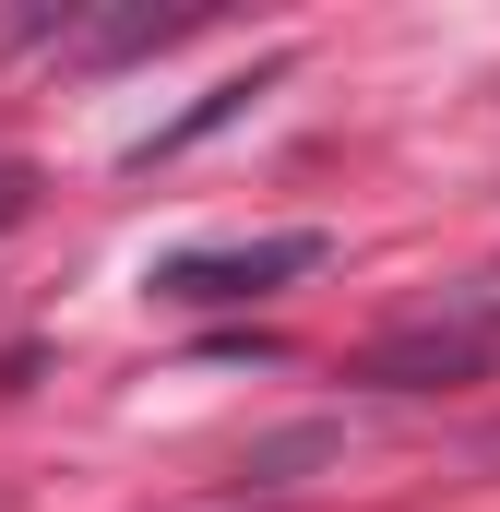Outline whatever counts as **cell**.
I'll use <instances>...</instances> for the list:
<instances>
[{
    "mask_svg": "<svg viewBox=\"0 0 500 512\" xmlns=\"http://www.w3.org/2000/svg\"><path fill=\"white\" fill-rule=\"evenodd\" d=\"M322 227H274V239H227V251H179L155 262V298H179V310H227V298H262V286H298V274H322Z\"/></svg>",
    "mask_w": 500,
    "mask_h": 512,
    "instance_id": "7a4b0ae2",
    "label": "cell"
},
{
    "mask_svg": "<svg viewBox=\"0 0 500 512\" xmlns=\"http://www.w3.org/2000/svg\"><path fill=\"white\" fill-rule=\"evenodd\" d=\"M262 84H274V60H262V72H227V84H215V96H191V108H179V120H155L143 131V143H131V167H155V155H191V143H203V131H227L250 108V96H262Z\"/></svg>",
    "mask_w": 500,
    "mask_h": 512,
    "instance_id": "3957f363",
    "label": "cell"
},
{
    "mask_svg": "<svg viewBox=\"0 0 500 512\" xmlns=\"http://www.w3.org/2000/svg\"><path fill=\"white\" fill-rule=\"evenodd\" d=\"M489 370H500V298H453V310H429V322L381 334L370 358H358V382H381V393H429V382H489Z\"/></svg>",
    "mask_w": 500,
    "mask_h": 512,
    "instance_id": "6da1fadb",
    "label": "cell"
},
{
    "mask_svg": "<svg viewBox=\"0 0 500 512\" xmlns=\"http://www.w3.org/2000/svg\"><path fill=\"white\" fill-rule=\"evenodd\" d=\"M12 215H24V167H0V227H12Z\"/></svg>",
    "mask_w": 500,
    "mask_h": 512,
    "instance_id": "277c9868",
    "label": "cell"
}]
</instances>
